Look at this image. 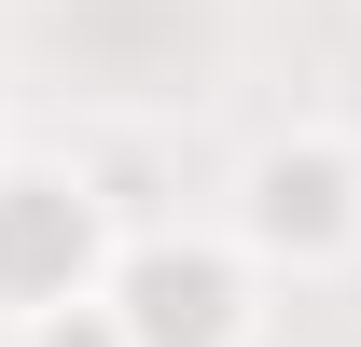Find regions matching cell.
Wrapping results in <instances>:
<instances>
[{"label":"cell","mask_w":361,"mask_h":347,"mask_svg":"<svg viewBox=\"0 0 361 347\" xmlns=\"http://www.w3.org/2000/svg\"><path fill=\"white\" fill-rule=\"evenodd\" d=\"M111 319H126V347H223L236 334V278L209 250H139Z\"/></svg>","instance_id":"cell-1"},{"label":"cell","mask_w":361,"mask_h":347,"mask_svg":"<svg viewBox=\"0 0 361 347\" xmlns=\"http://www.w3.org/2000/svg\"><path fill=\"white\" fill-rule=\"evenodd\" d=\"M250 222H264L278 250H334V236H348V167H334V153H264V167H250Z\"/></svg>","instance_id":"cell-2"}]
</instances>
